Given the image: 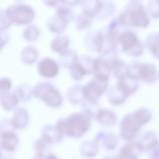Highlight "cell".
<instances>
[{
  "label": "cell",
  "instance_id": "cell-1",
  "mask_svg": "<svg viewBox=\"0 0 159 159\" xmlns=\"http://www.w3.org/2000/svg\"><path fill=\"white\" fill-rule=\"evenodd\" d=\"M91 117V114L89 111L75 114L59 122L57 126L63 135L79 138L88 130Z\"/></svg>",
  "mask_w": 159,
  "mask_h": 159
},
{
  "label": "cell",
  "instance_id": "cell-2",
  "mask_svg": "<svg viewBox=\"0 0 159 159\" xmlns=\"http://www.w3.org/2000/svg\"><path fill=\"white\" fill-rule=\"evenodd\" d=\"M151 117L150 112L142 108L126 116L121 123L120 136L123 139L131 141L136 136L142 126L147 123Z\"/></svg>",
  "mask_w": 159,
  "mask_h": 159
},
{
  "label": "cell",
  "instance_id": "cell-3",
  "mask_svg": "<svg viewBox=\"0 0 159 159\" xmlns=\"http://www.w3.org/2000/svg\"><path fill=\"white\" fill-rule=\"evenodd\" d=\"M117 24L129 26L145 27L149 23V19L143 7L140 4L130 6L120 15Z\"/></svg>",
  "mask_w": 159,
  "mask_h": 159
},
{
  "label": "cell",
  "instance_id": "cell-4",
  "mask_svg": "<svg viewBox=\"0 0 159 159\" xmlns=\"http://www.w3.org/2000/svg\"><path fill=\"white\" fill-rule=\"evenodd\" d=\"M6 14L11 24L25 25L30 23L35 15L30 6L21 3L11 5L5 10Z\"/></svg>",
  "mask_w": 159,
  "mask_h": 159
},
{
  "label": "cell",
  "instance_id": "cell-5",
  "mask_svg": "<svg viewBox=\"0 0 159 159\" xmlns=\"http://www.w3.org/2000/svg\"><path fill=\"white\" fill-rule=\"evenodd\" d=\"M32 92L34 96L43 100L50 106L56 107L61 103L62 98L60 94L49 84H38L34 87Z\"/></svg>",
  "mask_w": 159,
  "mask_h": 159
},
{
  "label": "cell",
  "instance_id": "cell-6",
  "mask_svg": "<svg viewBox=\"0 0 159 159\" xmlns=\"http://www.w3.org/2000/svg\"><path fill=\"white\" fill-rule=\"evenodd\" d=\"M118 41L125 52L134 56H139L142 53V44L133 32L127 31L122 32L118 37Z\"/></svg>",
  "mask_w": 159,
  "mask_h": 159
},
{
  "label": "cell",
  "instance_id": "cell-7",
  "mask_svg": "<svg viewBox=\"0 0 159 159\" xmlns=\"http://www.w3.org/2000/svg\"><path fill=\"white\" fill-rule=\"evenodd\" d=\"M127 74L136 80L139 78L148 82L155 80L157 76L155 67L146 64H134L127 67Z\"/></svg>",
  "mask_w": 159,
  "mask_h": 159
},
{
  "label": "cell",
  "instance_id": "cell-8",
  "mask_svg": "<svg viewBox=\"0 0 159 159\" xmlns=\"http://www.w3.org/2000/svg\"><path fill=\"white\" fill-rule=\"evenodd\" d=\"M107 86V80L95 77L83 89L84 96L89 101L95 102L106 90Z\"/></svg>",
  "mask_w": 159,
  "mask_h": 159
},
{
  "label": "cell",
  "instance_id": "cell-9",
  "mask_svg": "<svg viewBox=\"0 0 159 159\" xmlns=\"http://www.w3.org/2000/svg\"><path fill=\"white\" fill-rule=\"evenodd\" d=\"M14 130H8L0 132V147L13 152L19 142L18 136Z\"/></svg>",
  "mask_w": 159,
  "mask_h": 159
},
{
  "label": "cell",
  "instance_id": "cell-10",
  "mask_svg": "<svg viewBox=\"0 0 159 159\" xmlns=\"http://www.w3.org/2000/svg\"><path fill=\"white\" fill-rule=\"evenodd\" d=\"M116 89L126 99L137 89L138 83L137 80L126 74L119 79Z\"/></svg>",
  "mask_w": 159,
  "mask_h": 159
},
{
  "label": "cell",
  "instance_id": "cell-11",
  "mask_svg": "<svg viewBox=\"0 0 159 159\" xmlns=\"http://www.w3.org/2000/svg\"><path fill=\"white\" fill-rule=\"evenodd\" d=\"M38 69L42 75L51 78L56 76L58 74L59 67L54 60L49 57H46L39 62Z\"/></svg>",
  "mask_w": 159,
  "mask_h": 159
},
{
  "label": "cell",
  "instance_id": "cell-12",
  "mask_svg": "<svg viewBox=\"0 0 159 159\" xmlns=\"http://www.w3.org/2000/svg\"><path fill=\"white\" fill-rule=\"evenodd\" d=\"M135 142L141 151L150 150L156 148L158 140L156 134L154 132H149L144 134Z\"/></svg>",
  "mask_w": 159,
  "mask_h": 159
},
{
  "label": "cell",
  "instance_id": "cell-13",
  "mask_svg": "<svg viewBox=\"0 0 159 159\" xmlns=\"http://www.w3.org/2000/svg\"><path fill=\"white\" fill-rule=\"evenodd\" d=\"M29 120V114L27 110L23 107H19L15 111L11 122L15 129H21L27 126Z\"/></svg>",
  "mask_w": 159,
  "mask_h": 159
},
{
  "label": "cell",
  "instance_id": "cell-14",
  "mask_svg": "<svg viewBox=\"0 0 159 159\" xmlns=\"http://www.w3.org/2000/svg\"><path fill=\"white\" fill-rule=\"evenodd\" d=\"M93 71L96 74V77L107 80L111 71L109 63L100 58H96L93 61Z\"/></svg>",
  "mask_w": 159,
  "mask_h": 159
},
{
  "label": "cell",
  "instance_id": "cell-15",
  "mask_svg": "<svg viewBox=\"0 0 159 159\" xmlns=\"http://www.w3.org/2000/svg\"><path fill=\"white\" fill-rule=\"evenodd\" d=\"M19 102L14 92L8 91L0 95V105L6 111H10L15 109Z\"/></svg>",
  "mask_w": 159,
  "mask_h": 159
},
{
  "label": "cell",
  "instance_id": "cell-16",
  "mask_svg": "<svg viewBox=\"0 0 159 159\" xmlns=\"http://www.w3.org/2000/svg\"><path fill=\"white\" fill-rule=\"evenodd\" d=\"M140 152L135 142H130L121 148L117 156L119 159H138Z\"/></svg>",
  "mask_w": 159,
  "mask_h": 159
},
{
  "label": "cell",
  "instance_id": "cell-17",
  "mask_svg": "<svg viewBox=\"0 0 159 159\" xmlns=\"http://www.w3.org/2000/svg\"><path fill=\"white\" fill-rule=\"evenodd\" d=\"M55 15L67 24L73 18L74 14L69 5L65 0L59 1Z\"/></svg>",
  "mask_w": 159,
  "mask_h": 159
},
{
  "label": "cell",
  "instance_id": "cell-18",
  "mask_svg": "<svg viewBox=\"0 0 159 159\" xmlns=\"http://www.w3.org/2000/svg\"><path fill=\"white\" fill-rule=\"evenodd\" d=\"M81 1L80 2L82 11L88 14L92 17L101 10L102 3L99 1Z\"/></svg>",
  "mask_w": 159,
  "mask_h": 159
},
{
  "label": "cell",
  "instance_id": "cell-19",
  "mask_svg": "<svg viewBox=\"0 0 159 159\" xmlns=\"http://www.w3.org/2000/svg\"><path fill=\"white\" fill-rule=\"evenodd\" d=\"M96 118L99 123L107 126L113 125L116 121V116L114 113L105 109L99 111L97 114Z\"/></svg>",
  "mask_w": 159,
  "mask_h": 159
},
{
  "label": "cell",
  "instance_id": "cell-20",
  "mask_svg": "<svg viewBox=\"0 0 159 159\" xmlns=\"http://www.w3.org/2000/svg\"><path fill=\"white\" fill-rule=\"evenodd\" d=\"M69 43V39L67 36L60 34L52 40L51 47L54 51L61 53L67 48Z\"/></svg>",
  "mask_w": 159,
  "mask_h": 159
},
{
  "label": "cell",
  "instance_id": "cell-21",
  "mask_svg": "<svg viewBox=\"0 0 159 159\" xmlns=\"http://www.w3.org/2000/svg\"><path fill=\"white\" fill-rule=\"evenodd\" d=\"M38 52L37 48L32 45L27 46L25 47L21 53L22 61L28 64L34 63L38 58Z\"/></svg>",
  "mask_w": 159,
  "mask_h": 159
},
{
  "label": "cell",
  "instance_id": "cell-22",
  "mask_svg": "<svg viewBox=\"0 0 159 159\" xmlns=\"http://www.w3.org/2000/svg\"><path fill=\"white\" fill-rule=\"evenodd\" d=\"M59 58L60 62L63 65L69 67L78 59L76 52L70 48H67L61 53Z\"/></svg>",
  "mask_w": 159,
  "mask_h": 159
},
{
  "label": "cell",
  "instance_id": "cell-23",
  "mask_svg": "<svg viewBox=\"0 0 159 159\" xmlns=\"http://www.w3.org/2000/svg\"><path fill=\"white\" fill-rule=\"evenodd\" d=\"M67 23L55 15L51 17L48 22L49 30L55 33H60L65 29Z\"/></svg>",
  "mask_w": 159,
  "mask_h": 159
},
{
  "label": "cell",
  "instance_id": "cell-24",
  "mask_svg": "<svg viewBox=\"0 0 159 159\" xmlns=\"http://www.w3.org/2000/svg\"><path fill=\"white\" fill-rule=\"evenodd\" d=\"M98 147L95 142L86 141L82 145L80 148L81 154L85 157L92 158L97 154Z\"/></svg>",
  "mask_w": 159,
  "mask_h": 159
},
{
  "label": "cell",
  "instance_id": "cell-25",
  "mask_svg": "<svg viewBox=\"0 0 159 159\" xmlns=\"http://www.w3.org/2000/svg\"><path fill=\"white\" fill-rule=\"evenodd\" d=\"M92 17L86 13L82 11L75 17V24L79 30H82L89 27L92 22Z\"/></svg>",
  "mask_w": 159,
  "mask_h": 159
},
{
  "label": "cell",
  "instance_id": "cell-26",
  "mask_svg": "<svg viewBox=\"0 0 159 159\" xmlns=\"http://www.w3.org/2000/svg\"><path fill=\"white\" fill-rule=\"evenodd\" d=\"M40 34L39 30L36 25H31L26 27L23 32V36L27 41H34L39 37Z\"/></svg>",
  "mask_w": 159,
  "mask_h": 159
},
{
  "label": "cell",
  "instance_id": "cell-27",
  "mask_svg": "<svg viewBox=\"0 0 159 159\" xmlns=\"http://www.w3.org/2000/svg\"><path fill=\"white\" fill-rule=\"evenodd\" d=\"M14 92L19 102H24L27 101L30 97V90L25 84L20 85L16 88Z\"/></svg>",
  "mask_w": 159,
  "mask_h": 159
},
{
  "label": "cell",
  "instance_id": "cell-28",
  "mask_svg": "<svg viewBox=\"0 0 159 159\" xmlns=\"http://www.w3.org/2000/svg\"><path fill=\"white\" fill-rule=\"evenodd\" d=\"M52 143L44 137H41L36 140L34 144V148L36 154H44L45 151Z\"/></svg>",
  "mask_w": 159,
  "mask_h": 159
},
{
  "label": "cell",
  "instance_id": "cell-29",
  "mask_svg": "<svg viewBox=\"0 0 159 159\" xmlns=\"http://www.w3.org/2000/svg\"><path fill=\"white\" fill-rule=\"evenodd\" d=\"M103 145L105 148L108 150L115 149L118 144V139L116 136L111 134H106L103 136Z\"/></svg>",
  "mask_w": 159,
  "mask_h": 159
},
{
  "label": "cell",
  "instance_id": "cell-30",
  "mask_svg": "<svg viewBox=\"0 0 159 159\" xmlns=\"http://www.w3.org/2000/svg\"><path fill=\"white\" fill-rule=\"evenodd\" d=\"M69 68L72 76L75 80H80L84 75L87 74L77 60Z\"/></svg>",
  "mask_w": 159,
  "mask_h": 159
},
{
  "label": "cell",
  "instance_id": "cell-31",
  "mask_svg": "<svg viewBox=\"0 0 159 159\" xmlns=\"http://www.w3.org/2000/svg\"><path fill=\"white\" fill-rule=\"evenodd\" d=\"M149 47L156 57H158V36L156 35L152 36L149 38Z\"/></svg>",
  "mask_w": 159,
  "mask_h": 159
},
{
  "label": "cell",
  "instance_id": "cell-32",
  "mask_svg": "<svg viewBox=\"0 0 159 159\" xmlns=\"http://www.w3.org/2000/svg\"><path fill=\"white\" fill-rule=\"evenodd\" d=\"M11 24L6 14L5 10L0 9V30L5 31Z\"/></svg>",
  "mask_w": 159,
  "mask_h": 159
},
{
  "label": "cell",
  "instance_id": "cell-33",
  "mask_svg": "<svg viewBox=\"0 0 159 159\" xmlns=\"http://www.w3.org/2000/svg\"><path fill=\"white\" fill-rule=\"evenodd\" d=\"M104 37L100 33L96 35L93 39V45L94 49L98 51H101L103 48Z\"/></svg>",
  "mask_w": 159,
  "mask_h": 159
},
{
  "label": "cell",
  "instance_id": "cell-34",
  "mask_svg": "<svg viewBox=\"0 0 159 159\" xmlns=\"http://www.w3.org/2000/svg\"><path fill=\"white\" fill-rule=\"evenodd\" d=\"M11 86V82L9 79L6 77L0 78V90L1 94L9 91Z\"/></svg>",
  "mask_w": 159,
  "mask_h": 159
},
{
  "label": "cell",
  "instance_id": "cell-35",
  "mask_svg": "<svg viewBox=\"0 0 159 159\" xmlns=\"http://www.w3.org/2000/svg\"><path fill=\"white\" fill-rule=\"evenodd\" d=\"M9 39L7 33L5 31L0 30V52L7 44Z\"/></svg>",
  "mask_w": 159,
  "mask_h": 159
},
{
  "label": "cell",
  "instance_id": "cell-36",
  "mask_svg": "<svg viewBox=\"0 0 159 159\" xmlns=\"http://www.w3.org/2000/svg\"><path fill=\"white\" fill-rule=\"evenodd\" d=\"M13 152L5 149L0 147V159H12Z\"/></svg>",
  "mask_w": 159,
  "mask_h": 159
},
{
  "label": "cell",
  "instance_id": "cell-37",
  "mask_svg": "<svg viewBox=\"0 0 159 159\" xmlns=\"http://www.w3.org/2000/svg\"><path fill=\"white\" fill-rule=\"evenodd\" d=\"M44 1L46 4L50 6H55L57 5L59 2V1L57 0H45Z\"/></svg>",
  "mask_w": 159,
  "mask_h": 159
},
{
  "label": "cell",
  "instance_id": "cell-38",
  "mask_svg": "<svg viewBox=\"0 0 159 159\" xmlns=\"http://www.w3.org/2000/svg\"><path fill=\"white\" fill-rule=\"evenodd\" d=\"M46 157L45 154H36L33 159H45Z\"/></svg>",
  "mask_w": 159,
  "mask_h": 159
},
{
  "label": "cell",
  "instance_id": "cell-39",
  "mask_svg": "<svg viewBox=\"0 0 159 159\" xmlns=\"http://www.w3.org/2000/svg\"><path fill=\"white\" fill-rule=\"evenodd\" d=\"M45 159H58V158L53 154L49 153L46 155Z\"/></svg>",
  "mask_w": 159,
  "mask_h": 159
},
{
  "label": "cell",
  "instance_id": "cell-40",
  "mask_svg": "<svg viewBox=\"0 0 159 159\" xmlns=\"http://www.w3.org/2000/svg\"><path fill=\"white\" fill-rule=\"evenodd\" d=\"M102 159H119L117 156H107L102 158Z\"/></svg>",
  "mask_w": 159,
  "mask_h": 159
},
{
  "label": "cell",
  "instance_id": "cell-41",
  "mask_svg": "<svg viewBox=\"0 0 159 159\" xmlns=\"http://www.w3.org/2000/svg\"><path fill=\"white\" fill-rule=\"evenodd\" d=\"M1 94V91L0 90V95Z\"/></svg>",
  "mask_w": 159,
  "mask_h": 159
}]
</instances>
